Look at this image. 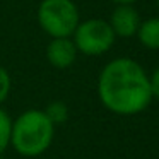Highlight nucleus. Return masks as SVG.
<instances>
[{
  "instance_id": "nucleus-1",
  "label": "nucleus",
  "mask_w": 159,
  "mask_h": 159,
  "mask_svg": "<svg viewBox=\"0 0 159 159\" xmlns=\"http://www.w3.org/2000/svg\"><path fill=\"white\" fill-rule=\"evenodd\" d=\"M98 96L106 110L130 116L151 104L149 74L134 58L120 57L103 67L98 79Z\"/></svg>"
},
{
  "instance_id": "nucleus-2",
  "label": "nucleus",
  "mask_w": 159,
  "mask_h": 159,
  "mask_svg": "<svg viewBox=\"0 0 159 159\" xmlns=\"http://www.w3.org/2000/svg\"><path fill=\"white\" fill-rule=\"evenodd\" d=\"M55 125L43 110H28L12 121L11 147L24 157H36L52 145Z\"/></svg>"
},
{
  "instance_id": "nucleus-3",
  "label": "nucleus",
  "mask_w": 159,
  "mask_h": 159,
  "mask_svg": "<svg viewBox=\"0 0 159 159\" xmlns=\"http://www.w3.org/2000/svg\"><path fill=\"white\" fill-rule=\"evenodd\" d=\"M36 19L50 38H72L80 22V14L74 0H41Z\"/></svg>"
},
{
  "instance_id": "nucleus-4",
  "label": "nucleus",
  "mask_w": 159,
  "mask_h": 159,
  "mask_svg": "<svg viewBox=\"0 0 159 159\" xmlns=\"http://www.w3.org/2000/svg\"><path fill=\"white\" fill-rule=\"evenodd\" d=\"M115 36L111 26L104 19H87L80 21L72 34V41L77 52L87 57H99L110 52L115 45Z\"/></svg>"
},
{
  "instance_id": "nucleus-5",
  "label": "nucleus",
  "mask_w": 159,
  "mask_h": 159,
  "mask_svg": "<svg viewBox=\"0 0 159 159\" xmlns=\"http://www.w3.org/2000/svg\"><path fill=\"white\" fill-rule=\"evenodd\" d=\"M108 24L111 26L115 36L132 38L137 34V29L140 26V16L134 5H116L108 19Z\"/></svg>"
},
{
  "instance_id": "nucleus-6",
  "label": "nucleus",
  "mask_w": 159,
  "mask_h": 159,
  "mask_svg": "<svg viewBox=\"0 0 159 159\" xmlns=\"http://www.w3.org/2000/svg\"><path fill=\"white\" fill-rule=\"evenodd\" d=\"M77 48L72 38H52L46 46V58L55 69H69L77 58Z\"/></svg>"
},
{
  "instance_id": "nucleus-7",
  "label": "nucleus",
  "mask_w": 159,
  "mask_h": 159,
  "mask_svg": "<svg viewBox=\"0 0 159 159\" xmlns=\"http://www.w3.org/2000/svg\"><path fill=\"white\" fill-rule=\"evenodd\" d=\"M135 36L144 48L159 50V17H149L145 21H140Z\"/></svg>"
},
{
  "instance_id": "nucleus-8",
  "label": "nucleus",
  "mask_w": 159,
  "mask_h": 159,
  "mask_svg": "<svg viewBox=\"0 0 159 159\" xmlns=\"http://www.w3.org/2000/svg\"><path fill=\"white\" fill-rule=\"evenodd\" d=\"M43 111L53 125H62L69 120V106L63 101H52Z\"/></svg>"
},
{
  "instance_id": "nucleus-9",
  "label": "nucleus",
  "mask_w": 159,
  "mask_h": 159,
  "mask_svg": "<svg viewBox=\"0 0 159 159\" xmlns=\"http://www.w3.org/2000/svg\"><path fill=\"white\" fill-rule=\"evenodd\" d=\"M11 130H12V118L9 113L0 108V156L11 145Z\"/></svg>"
},
{
  "instance_id": "nucleus-10",
  "label": "nucleus",
  "mask_w": 159,
  "mask_h": 159,
  "mask_svg": "<svg viewBox=\"0 0 159 159\" xmlns=\"http://www.w3.org/2000/svg\"><path fill=\"white\" fill-rule=\"evenodd\" d=\"M11 86H12V80L9 72L0 65V104L7 99L9 93H11Z\"/></svg>"
},
{
  "instance_id": "nucleus-11",
  "label": "nucleus",
  "mask_w": 159,
  "mask_h": 159,
  "mask_svg": "<svg viewBox=\"0 0 159 159\" xmlns=\"http://www.w3.org/2000/svg\"><path fill=\"white\" fill-rule=\"evenodd\" d=\"M149 87H151L152 98L159 99V67L149 75Z\"/></svg>"
},
{
  "instance_id": "nucleus-12",
  "label": "nucleus",
  "mask_w": 159,
  "mask_h": 159,
  "mask_svg": "<svg viewBox=\"0 0 159 159\" xmlns=\"http://www.w3.org/2000/svg\"><path fill=\"white\" fill-rule=\"evenodd\" d=\"M111 2L116 5H134L137 0H111Z\"/></svg>"
},
{
  "instance_id": "nucleus-13",
  "label": "nucleus",
  "mask_w": 159,
  "mask_h": 159,
  "mask_svg": "<svg viewBox=\"0 0 159 159\" xmlns=\"http://www.w3.org/2000/svg\"><path fill=\"white\" fill-rule=\"evenodd\" d=\"M157 7H159V0H157Z\"/></svg>"
}]
</instances>
